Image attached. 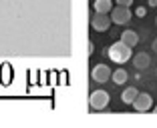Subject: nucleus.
Returning <instances> with one entry per match:
<instances>
[{
  "mask_svg": "<svg viewBox=\"0 0 157 128\" xmlns=\"http://www.w3.org/2000/svg\"><path fill=\"white\" fill-rule=\"evenodd\" d=\"M107 56L117 64H125L127 60L133 58V52H131V46H127L125 42L119 40V42H115V44H111L107 48Z\"/></svg>",
  "mask_w": 157,
  "mask_h": 128,
  "instance_id": "nucleus-1",
  "label": "nucleus"
},
{
  "mask_svg": "<svg viewBox=\"0 0 157 128\" xmlns=\"http://www.w3.org/2000/svg\"><path fill=\"white\" fill-rule=\"evenodd\" d=\"M131 16H133V14H131L129 6H113V10H111V22L119 24V26L129 24Z\"/></svg>",
  "mask_w": 157,
  "mask_h": 128,
  "instance_id": "nucleus-2",
  "label": "nucleus"
},
{
  "mask_svg": "<svg viewBox=\"0 0 157 128\" xmlns=\"http://www.w3.org/2000/svg\"><path fill=\"white\" fill-rule=\"evenodd\" d=\"M89 104H91V108H95V110H105L107 104H109V94H107L105 90L91 92V96H89Z\"/></svg>",
  "mask_w": 157,
  "mask_h": 128,
  "instance_id": "nucleus-3",
  "label": "nucleus"
},
{
  "mask_svg": "<svg viewBox=\"0 0 157 128\" xmlns=\"http://www.w3.org/2000/svg\"><path fill=\"white\" fill-rule=\"evenodd\" d=\"M133 108L137 110V112H147V110H151L153 108L151 94H147V92H139V94L135 96V100H133Z\"/></svg>",
  "mask_w": 157,
  "mask_h": 128,
  "instance_id": "nucleus-4",
  "label": "nucleus"
},
{
  "mask_svg": "<svg viewBox=\"0 0 157 128\" xmlns=\"http://www.w3.org/2000/svg\"><path fill=\"white\" fill-rule=\"evenodd\" d=\"M91 78L95 80V82H99V84L109 82V80H111V68L105 66V64H97V66L91 70Z\"/></svg>",
  "mask_w": 157,
  "mask_h": 128,
  "instance_id": "nucleus-5",
  "label": "nucleus"
},
{
  "mask_svg": "<svg viewBox=\"0 0 157 128\" xmlns=\"http://www.w3.org/2000/svg\"><path fill=\"white\" fill-rule=\"evenodd\" d=\"M91 26H93V30H97V32H105L107 28L111 26V16L109 14L95 12V16L91 18Z\"/></svg>",
  "mask_w": 157,
  "mask_h": 128,
  "instance_id": "nucleus-6",
  "label": "nucleus"
},
{
  "mask_svg": "<svg viewBox=\"0 0 157 128\" xmlns=\"http://www.w3.org/2000/svg\"><path fill=\"white\" fill-rule=\"evenodd\" d=\"M151 64V58H149L147 52H137L133 56V66L137 70H147V66Z\"/></svg>",
  "mask_w": 157,
  "mask_h": 128,
  "instance_id": "nucleus-7",
  "label": "nucleus"
},
{
  "mask_svg": "<svg viewBox=\"0 0 157 128\" xmlns=\"http://www.w3.org/2000/svg\"><path fill=\"white\" fill-rule=\"evenodd\" d=\"M121 42H125L127 46H137V42H139V34L135 30H125V32H121Z\"/></svg>",
  "mask_w": 157,
  "mask_h": 128,
  "instance_id": "nucleus-8",
  "label": "nucleus"
},
{
  "mask_svg": "<svg viewBox=\"0 0 157 128\" xmlns=\"http://www.w3.org/2000/svg\"><path fill=\"white\" fill-rule=\"evenodd\" d=\"M93 8H95V12L109 14L113 10V2L111 0H95V2H93Z\"/></svg>",
  "mask_w": 157,
  "mask_h": 128,
  "instance_id": "nucleus-9",
  "label": "nucleus"
},
{
  "mask_svg": "<svg viewBox=\"0 0 157 128\" xmlns=\"http://www.w3.org/2000/svg\"><path fill=\"white\" fill-rule=\"evenodd\" d=\"M137 94H139V90L135 86H127L123 92H121V100H123L125 104H133V100H135Z\"/></svg>",
  "mask_w": 157,
  "mask_h": 128,
  "instance_id": "nucleus-10",
  "label": "nucleus"
},
{
  "mask_svg": "<svg viewBox=\"0 0 157 128\" xmlns=\"http://www.w3.org/2000/svg\"><path fill=\"white\" fill-rule=\"evenodd\" d=\"M111 78H113V82L115 84H125L127 80H129V74H127V70H123V68H117L115 72H111Z\"/></svg>",
  "mask_w": 157,
  "mask_h": 128,
  "instance_id": "nucleus-11",
  "label": "nucleus"
},
{
  "mask_svg": "<svg viewBox=\"0 0 157 128\" xmlns=\"http://www.w3.org/2000/svg\"><path fill=\"white\" fill-rule=\"evenodd\" d=\"M117 6H131L133 4V0H115Z\"/></svg>",
  "mask_w": 157,
  "mask_h": 128,
  "instance_id": "nucleus-12",
  "label": "nucleus"
},
{
  "mask_svg": "<svg viewBox=\"0 0 157 128\" xmlns=\"http://www.w3.org/2000/svg\"><path fill=\"white\" fill-rule=\"evenodd\" d=\"M145 14H147V8H145V6H139L137 8V16H145Z\"/></svg>",
  "mask_w": 157,
  "mask_h": 128,
  "instance_id": "nucleus-13",
  "label": "nucleus"
},
{
  "mask_svg": "<svg viewBox=\"0 0 157 128\" xmlns=\"http://www.w3.org/2000/svg\"><path fill=\"white\" fill-rule=\"evenodd\" d=\"M147 4H149V6H151V8H153V6H157V0H149Z\"/></svg>",
  "mask_w": 157,
  "mask_h": 128,
  "instance_id": "nucleus-14",
  "label": "nucleus"
},
{
  "mask_svg": "<svg viewBox=\"0 0 157 128\" xmlns=\"http://www.w3.org/2000/svg\"><path fill=\"white\" fill-rule=\"evenodd\" d=\"M151 48H153V50H155V52H157V38H155V40H153V44H151Z\"/></svg>",
  "mask_w": 157,
  "mask_h": 128,
  "instance_id": "nucleus-15",
  "label": "nucleus"
},
{
  "mask_svg": "<svg viewBox=\"0 0 157 128\" xmlns=\"http://www.w3.org/2000/svg\"><path fill=\"white\" fill-rule=\"evenodd\" d=\"M153 110H155V114H157V106H155V108H153Z\"/></svg>",
  "mask_w": 157,
  "mask_h": 128,
  "instance_id": "nucleus-16",
  "label": "nucleus"
},
{
  "mask_svg": "<svg viewBox=\"0 0 157 128\" xmlns=\"http://www.w3.org/2000/svg\"><path fill=\"white\" fill-rule=\"evenodd\" d=\"M155 24H157V18H155Z\"/></svg>",
  "mask_w": 157,
  "mask_h": 128,
  "instance_id": "nucleus-17",
  "label": "nucleus"
}]
</instances>
